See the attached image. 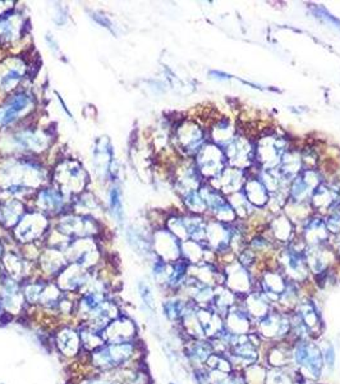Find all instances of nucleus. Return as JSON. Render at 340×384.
Wrapping results in <instances>:
<instances>
[{
	"label": "nucleus",
	"instance_id": "f257e3e1",
	"mask_svg": "<svg viewBox=\"0 0 340 384\" xmlns=\"http://www.w3.org/2000/svg\"><path fill=\"white\" fill-rule=\"evenodd\" d=\"M95 373H107L142 363V345L137 341L104 343L99 349L86 354Z\"/></svg>",
	"mask_w": 340,
	"mask_h": 384
},
{
	"label": "nucleus",
	"instance_id": "f03ea898",
	"mask_svg": "<svg viewBox=\"0 0 340 384\" xmlns=\"http://www.w3.org/2000/svg\"><path fill=\"white\" fill-rule=\"evenodd\" d=\"M292 366H294L307 382L324 380L325 365L318 340L292 342Z\"/></svg>",
	"mask_w": 340,
	"mask_h": 384
},
{
	"label": "nucleus",
	"instance_id": "7ed1b4c3",
	"mask_svg": "<svg viewBox=\"0 0 340 384\" xmlns=\"http://www.w3.org/2000/svg\"><path fill=\"white\" fill-rule=\"evenodd\" d=\"M254 331L260 335L263 343L291 342V313L274 307L261 319L256 321Z\"/></svg>",
	"mask_w": 340,
	"mask_h": 384
},
{
	"label": "nucleus",
	"instance_id": "20e7f679",
	"mask_svg": "<svg viewBox=\"0 0 340 384\" xmlns=\"http://www.w3.org/2000/svg\"><path fill=\"white\" fill-rule=\"evenodd\" d=\"M291 313L305 326L312 340H319L325 333L322 310L313 293L303 295Z\"/></svg>",
	"mask_w": 340,
	"mask_h": 384
},
{
	"label": "nucleus",
	"instance_id": "39448f33",
	"mask_svg": "<svg viewBox=\"0 0 340 384\" xmlns=\"http://www.w3.org/2000/svg\"><path fill=\"white\" fill-rule=\"evenodd\" d=\"M176 140L179 150L187 157L195 159L209 143V131L199 122L185 121L178 127Z\"/></svg>",
	"mask_w": 340,
	"mask_h": 384
},
{
	"label": "nucleus",
	"instance_id": "423d86ee",
	"mask_svg": "<svg viewBox=\"0 0 340 384\" xmlns=\"http://www.w3.org/2000/svg\"><path fill=\"white\" fill-rule=\"evenodd\" d=\"M221 268L225 277L224 286L235 293L240 299L243 300L248 293L255 291L256 286H257V277L255 273L251 269H247L246 267H243L237 260V257L232 262L221 265Z\"/></svg>",
	"mask_w": 340,
	"mask_h": 384
},
{
	"label": "nucleus",
	"instance_id": "0eeeda50",
	"mask_svg": "<svg viewBox=\"0 0 340 384\" xmlns=\"http://www.w3.org/2000/svg\"><path fill=\"white\" fill-rule=\"evenodd\" d=\"M195 164L204 181L211 182L227 168L228 160L224 150L209 141L195 158Z\"/></svg>",
	"mask_w": 340,
	"mask_h": 384
},
{
	"label": "nucleus",
	"instance_id": "6e6552de",
	"mask_svg": "<svg viewBox=\"0 0 340 384\" xmlns=\"http://www.w3.org/2000/svg\"><path fill=\"white\" fill-rule=\"evenodd\" d=\"M298 236L306 246H325L330 241V233L326 227L325 217L312 213L301 227L298 228Z\"/></svg>",
	"mask_w": 340,
	"mask_h": 384
},
{
	"label": "nucleus",
	"instance_id": "1a4fd4ad",
	"mask_svg": "<svg viewBox=\"0 0 340 384\" xmlns=\"http://www.w3.org/2000/svg\"><path fill=\"white\" fill-rule=\"evenodd\" d=\"M265 231L271 237V240L277 243L279 249L289 245L298 237L296 224L284 213L270 215L269 223Z\"/></svg>",
	"mask_w": 340,
	"mask_h": 384
},
{
	"label": "nucleus",
	"instance_id": "9d476101",
	"mask_svg": "<svg viewBox=\"0 0 340 384\" xmlns=\"http://www.w3.org/2000/svg\"><path fill=\"white\" fill-rule=\"evenodd\" d=\"M154 250L156 256L166 263H176L182 259V242L168 228L156 232L154 237Z\"/></svg>",
	"mask_w": 340,
	"mask_h": 384
},
{
	"label": "nucleus",
	"instance_id": "9b49d317",
	"mask_svg": "<svg viewBox=\"0 0 340 384\" xmlns=\"http://www.w3.org/2000/svg\"><path fill=\"white\" fill-rule=\"evenodd\" d=\"M105 343H121V342L137 341L138 328L135 321L127 315H119L114 319L107 329L103 332Z\"/></svg>",
	"mask_w": 340,
	"mask_h": 384
},
{
	"label": "nucleus",
	"instance_id": "f8f14e48",
	"mask_svg": "<svg viewBox=\"0 0 340 384\" xmlns=\"http://www.w3.org/2000/svg\"><path fill=\"white\" fill-rule=\"evenodd\" d=\"M53 345L55 346L60 355L68 359H73L77 357L79 354H84L78 328L71 326H63L58 329L53 337Z\"/></svg>",
	"mask_w": 340,
	"mask_h": 384
},
{
	"label": "nucleus",
	"instance_id": "ddd939ff",
	"mask_svg": "<svg viewBox=\"0 0 340 384\" xmlns=\"http://www.w3.org/2000/svg\"><path fill=\"white\" fill-rule=\"evenodd\" d=\"M242 191L244 193L248 203L257 210H263L268 207L270 200V192L265 187L263 181L257 176V168L254 167L248 171V177Z\"/></svg>",
	"mask_w": 340,
	"mask_h": 384
},
{
	"label": "nucleus",
	"instance_id": "4468645a",
	"mask_svg": "<svg viewBox=\"0 0 340 384\" xmlns=\"http://www.w3.org/2000/svg\"><path fill=\"white\" fill-rule=\"evenodd\" d=\"M207 131H209V141L215 143L221 149H225L228 145L235 139L240 128L235 127L234 122L227 115H219L207 127Z\"/></svg>",
	"mask_w": 340,
	"mask_h": 384
},
{
	"label": "nucleus",
	"instance_id": "2eb2a0df",
	"mask_svg": "<svg viewBox=\"0 0 340 384\" xmlns=\"http://www.w3.org/2000/svg\"><path fill=\"white\" fill-rule=\"evenodd\" d=\"M261 363L268 368H285L292 365L291 342L263 343Z\"/></svg>",
	"mask_w": 340,
	"mask_h": 384
},
{
	"label": "nucleus",
	"instance_id": "dca6fc26",
	"mask_svg": "<svg viewBox=\"0 0 340 384\" xmlns=\"http://www.w3.org/2000/svg\"><path fill=\"white\" fill-rule=\"evenodd\" d=\"M214 354L213 345L209 340H185L183 355L192 369L205 368L207 360Z\"/></svg>",
	"mask_w": 340,
	"mask_h": 384
},
{
	"label": "nucleus",
	"instance_id": "f3484780",
	"mask_svg": "<svg viewBox=\"0 0 340 384\" xmlns=\"http://www.w3.org/2000/svg\"><path fill=\"white\" fill-rule=\"evenodd\" d=\"M225 327L237 335H244L254 332L255 329V321L248 314L243 302L240 301L228 312L224 318Z\"/></svg>",
	"mask_w": 340,
	"mask_h": 384
},
{
	"label": "nucleus",
	"instance_id": "a211bd4d",
	"mask_svg": "<svg viewBox=\"0 0 340 384\" xmlns=\"http://www.w3.org/2000/svg\"><path fill=\"white\" fill-rule=\"evenodd\" d=\"M248 177V171H243L235 167L228 165L227 168L223 171L219 177L215 178L210 185H213L215 188L223 192L225 196H229L232 193L241 191L243 186L246 184V179Z\"/></svg>",
	"mask_w": 340,
	"mask_h": 384
},
{
	"label": "nucleus",
	"instance_id": "6ab92c4d",
	"mask_svg": "<svg viewBox=\"0 0 340 384\" xmlns=\"http://www.w3.org/2000/svg\"><path fill=\"white\" fill-rule=\"evenodd\" d=\"M31 101V96L26 93L15 94V96L8 99L7 103L0 108V127H7L17 121L18 117L30 108Z\"/></svg>",
	"mask_w": 340,
	"mask_h": 384
},
{
	"label": "nucleus",
	"instance_id": "aec40b11",
	"mask_svg": "<svg viewBox=\"0 0 340 384\" xmlns=\"http://www.w3.org/2000/svg\"><path fill=\"white\" fill-rule=\"evenodd\" d=\"M190 304H191V301L183 296L182 293H179V292L170 293L169 296L164 300L163 305H162L164 316L169 323L178 327L179 323L183 319Z\"/></svg>",
	"mask_w": 340,
	"mask_h": 384
},
{
	"label": "nucleus",
	"instance_id": "412c9836",
	"mask_svg": "<svg viewBox=\"0 0 340 384\" xmlns=\"http://www.w3.org/2000/svg\"><path fill=\"white\" fill-rule=\"evenodd\" d=\"M242 302L255 323L274 309V305L269 300L257 290L248 293L247 296L242 300Z\"/></svg>",
	"mask_w": 340,
	"mask_h": 384
},
{
	"label": "nucleus",
	"instance_id": "4be33fe9",
	"mask_svg": "<svg viewBox=\"0 0 340 384\" xmlns=\"http://www.w3.org/2000/svg\"><path fill=\"white\" fill-rule=\"evenodd\" d=\"M242 301L235 293L230 291L225 286H216L215 287V295H214L213 304L211 309L216 314H219L220 316L224 319L228 312L233 307L237 302Z\"/></svg>",
	"mask_w": 340,
	"mask_h": 384
},
{
	"label": "nucleus",
	"instance_id": "5701e85b",
	"mask_svg": "<svg viewBox=\"0 0 340 384\" xmlns=\"http://www.w3.org/2000/svg\"><path fill=\"white\" fill-rule=\"evenodd\" d=\"M318 343H319L322 359H324L325 374L333 376L335 368H336V349H335V345H334L333 341L326 338L325 335H322L321 338H319Z\"/></svg>",
	"mask_w": 340,
	"mask_h": 384
},
{
	"label": "nucleus",
	"instance_id": "b1692460",
	"mask_svg": "<svg viewBox=\"0 0 340 384\" xmlns=\"http://www.w3.org/2000/svg\"><path fill=\"white\" fill-rule=\"evenodd\" d=\"M242 374L244 378L246 384H265L266 382V374H268V366L265 364L256 363L242 370Z\"/></svg>",
	"mask_w": 340,
	"mask_h": 384
},
{
	"label": "nucleus",
	"instance_id": "393cba45",
	"mask_svg": "<svg viewBox=\"0 0 340 384\" xmlns=\"http://www.w3.org/2000/svg\"><path fill=\"white\" fill-rule=\"evenodd\" d=\"M183 203H185L187 210L191 214H195V215H206L207 214L205 201L202 199L199 190L183 195Z\"/></svg>",
	"mask_w": 340,
	"mask_h": 384
},
{
	"label": "nucleus",
	"instance_id": "a878e982",
	"mask_svg": "<svg viewBox=\"0 0 340 384\" xmlns=\"http://www.w3.org/2000/svg\"><path fill=\"white\" fill-rule=\"evenodd\" d=\"M46 285L44 282H31L29 285L25 286L22 295L25 302L27 305H36L40 302V299L43 296L44 290Z\"/></svg>",
	"mask_w": 340,
	"mask_h": 384
},
{
	"label": "nucleus",
	"instance_id": "bb28decb",
	"mask_svg": "<svg viewBox=\"0 0 340 384\" xmlns=\"http://www.w3.org/2000/svg\"><path fill=\"white\" fill-rule=\"evenodd\" d=\"M76 384H119L110 371L107 373H93L91 376L81 378Z\"/></svg>",
	"mask_w": 340,
	"mask_h": 384
},
{
	"label": "nucleus",
	"instance_id": "cd10ccee",
	"mask_svg": "<svg viewBox=\"0 0 340 384\" xmlns=\"http://www.w3.org/2000/svg\"><path fill=\"white\" fill-rule=\"evenodd\" d=\"M138 291H140V296H141L145 307L151 313H155V297H154V293L151 291V287L146 282H141L138 286Z\"/></svg>",
	"mask_w": 340,
	"mask_h": 384
},
{
	"label": "nucleus",
	"instance_id": "c85d7f7f",
	"mask_svg": "<svg viewBox=\"0 0 340 384\" xmlns=\"http://www.w3.org/2000/svg\"><path fill=\"white\" fill-rule=\"evenodd\" d=\"M21 73H20V71H17V70H11V71L8 72L7 75L1 79V86L4 87V89H7V90H11V89H13L20 81H21Z\"/></svg>",
	"mask_w": 340,
	"mask_h": 384
},
{
	"label": "nucleus",
	"instance_id": "c756f323",
	"mask_svg": "<svg viewBox=\"0 0 340 384\" xmlns=\"http://www.w3.org/2000/svg\"><path fill=\"white\" fill-rule=\"evenodd\" d=\"M15 34V27L8 20H0V44L9 41Z\"/></svg>",
	"mask_w": 340,
	"mask_h": 384
},
{
	"label": "nucleus",
	"instance_id": "7c9ffc66",
	"mask_svg": "<svg viewBox=\"0 0 340 384\" xmlns=\"http://www.w3.org/2000/svg\"><path fill=\"white\" fill-rule=\"evenodd\" d=\"M192 378L195 384H211L209 370L206 368H196L192 369Z\"/></svg>",
	"mask_w": 340,
	"mask_h": 384
},
{
	"label": "nucleus",
	"instance_id": "2f4dec72",
	"mask_svg": "<svg viewBox=\"0 0 340 384\" xmlns=\"http://www.w3.org/2000/svg\"><path fill=\"white\" fill-rule=\"evenodd\" d=\"M110 207L113 209L114 214H121V195L117 188H113V191L110 192Z\"/></svg>",
	"mask_w": 340,
	"mask_h": 384
},
{
	"label": "nucleus",
	"instance_id": "473e14b6",
	"mask_svg": "<svg viewBox=\"0 0 340 384\" xmlns=\"http://www.w3.org/2000/svg\"><path fill=\"white\" fill-rule=\"evenodd\" d=\"M3 255H4V249H3V246H1V243H0V260L3 259Z\"/></svg>",
	"mask_w": 340,
	"mask_h": 384
},
{
	"label": "nucleus",
	"instance_id": "72a5a7b5",
	"mask_svg": "<svg viewBox=\"0 0 340 384\" xmlns=\"http://www.w3.org/2000/svg\"><path fill=\"white\" fill-rule=\"evenodd\" d=\"M339 268H340V255H339Z\"/></svg>",
	"mask_w": 340,
	"mask_h": 384
},
{
	"label": "nucleus",
	"instance_id": "f704fd0d",
	"mask_svg": "<svg viewBox=\"0 0 340 384\" xmlns=\"http://www.w3.org/2000/svg\"><path fill=\"white\" fill-rule=\"evenodd\" d=\"M169 384H176V383H169Z\"/></svg>",
	"mask_w": 340,
	"mask_h": 384
}]
</instances>
